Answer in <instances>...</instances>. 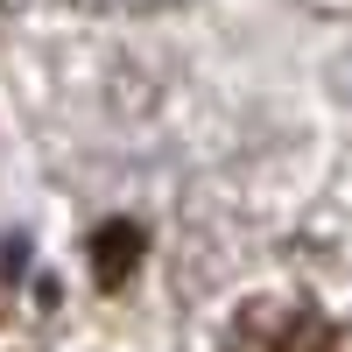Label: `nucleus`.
I'll use <instances>...</instances> for the list:
<instances>
[{"mask_svg": "<svg viewBox=\"0 0 352 352\" xmlns=\"http://www.w3.org/2000/svg\"><path fill=\"white\" fill-rule=\"evenodd\" d=\"M113 8H176V0H113Z\"/></svg>", "mask_w": 352, "mask_h": 352, "instance_id": "1", "label": "nucleus"}]
</instances>
